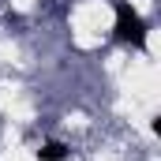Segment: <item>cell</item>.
<instances>
[{
    "instance_id": "6da1fadb",
    "label": "cell",
    "mask_w": 161,
    "mask_h": 161,
    "mask_svg": "<svg viewBox=\"0 0 161 161\" xmlns=\"http://www.w3.org/2000/svg\"><path fill=\"white\" fill-rule=\"evenodd\" d=\"M116 41L142 49L146 45V23L131 4H116Z\"/></svg>"
},
{
    "instance_id": "7a4b0ae2",
    "label": "cell",
    "mask_w": 161,
    "mask_h": 161,
    "mask_svg": "<svg viewBox=\"0 0 161 161\" xmlns=\"http://www.w3.org/2000/svg\"><path fill=\"white\" fill-rule=\"evenodd\" d=\"M68 146L64 142H41L38 146V161H68Z\"/></svg>"
}]
</instances>
